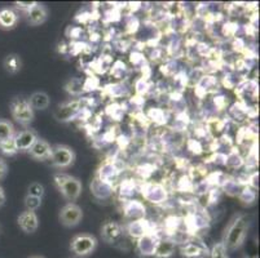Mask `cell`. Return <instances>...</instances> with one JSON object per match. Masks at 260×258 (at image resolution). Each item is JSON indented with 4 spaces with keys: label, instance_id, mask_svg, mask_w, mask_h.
<instances>
[{
    "label": "cell",
    "instance_id": "obj_32",
    "mask_svg": "<svg viewBox=\"0 0 260 258\" xmlns=\"http://www.w3.org/2000/svg\"><path fill=\"white\" fill-rule=\"evenodd\" d=\"M29 258H46L44 255H39V254H35V255H30Z\"/></svg>",
    "mask_w": 260,
    "mask_h": 258
},
{
    "label": "cell",
    "instance_id": "obj_31",
    "mask_svg": "<svg viewBox=\"0 0 260 258\" xmlns=\"http://www.w3.org/2000/svg\"><path fill=\"white\" fill-rule=\"evenodd\" d=\"M4 203H6V193H4L3 188L0 186V207H3Z\"/></svg>",
    "mask_w": 260,
    "mask_h": 258
},
{
    "label": "cell",
    "instance_id": "obj_7",
    "mask_svg": "<svg viewBox=\"0 0 260 258\" xmlns=\"http://www.w3.org/2000/svg\"><path fill=\"white\" fill-rule=\"evenodd\" d=\"M80 110L82 107H80L79 101H69L62 105H58V107L54 110V119L58 122H69L77 117Z\"/></svg>",
    "mask_w": 260,
    "mask_h": 258
},
{
    "label": "cell",
    "instance_id": "obj_12",
    "mask_svg": "<svg viewBox=\"0 0 260 258\" xmlns=\"http://www.w3.org/2000/svg\"><path fill=\"white\" fill-rule=\"evenodd\" d=\"M91 191L96 198L106 199L113 194V183L112 181L96 178L91 183Z\"/></svg>",
    "mask_w": 260,
    "mask_h": 258
},
{
    "label": "cell",
    "instance_id": "obj_3",
    "mask_svg": "<svg viewBox=\"0 0 260 258\" xmlns=\"http://www.w3.org/2000/svg\"><path fill=\"white\" fill-rule=\"evenodd\" d=\"M11 113L13 119L22 125H27L34 120V110L30 106L29 99L15 98L11 103Z\"/></svg>",
    "mask_w": 260,
    "mask_h": 258
},
{
    "label": "cell",
    "instance_id": "obj_5",
    "mask_svg": "<svg viewBox=\"0 0 260 258\" xmlns=\"http://www.w3.org/2000/svg\"><path fill=\"white\" fill-rule=\"evenodd\" d=\"M52 165L56 168H68L74 163L75 153L72 148L66 145H56L52 148L51 156H49Z\"/></svg>",
    "mask_w": 260,
    "mask_h": 258
},
{
    "label": "cell",
    "instance_id": "obj_23",
    "mask_svg": "<svg viewBox=\"0 0 260 258\" xmlns=\"http://www.w3.org/2000/svg\"><path fill=\"white\" fill-rule=\"evenodd\" d=\"M15 137V127L7 120H0V142Z\"/></svg>",
    "mask_w": 260,
    "mask_h": 258
},
{
    "label": "cell",
    "instance_id": "obj_28",
    "mask_svg": "<svg viewBox=\"0 0 260 258\" xmlns=\"http://www.w3.org/2000/svg\"><path fill=\"white\" fill-rule=\"evenodd\" d=\"M40 205H42V199L35 198V196H31V195H26V198H25L26 210H31V212H35V210H37Z\"/></svg>",
    "mask_w": 260,
    "mask_h": 258
},
{
    "label": "cell",
    "instance_id": "obj_25",
    "mask_svg": "<svg viewBox=\"0 0 260 258\" xmlns=\"http://www.w3.org/2000/svg\"><path fill=\"white\" fill-rule=\"evenodd\" d=\"M210 258H231L223 243H216L209 252Z\"/></svg>",
    "mask_w": 260,
    "mask_h": 258
},
{
    "label": "cell",
    "instance_id": "obj_14",
    "mask_svg": "<svg viewBox=\"0 0 260 258\" xmlns=\"http://www.w3.org/2000/svg\"><path fill=\"white\" fill-rule=\"evenodd\" d=\"M51 145H49L46 139L38 138L34 145L31 146V149L29 150V153L34 159L48 160L49 156H51Z\"/></svg>",
    "mask_w": 260,
    "mask_h": 258
},
{
    "label": "cell",
    "instance_id": "obj_8",
    "mask_svg": "<svg viewBox=\"0 0 260 258\" xmlns=\"http://www.w3.org/2000/svg\"><path fill=\"white\" fill-rule=\"evenodd\" d=\"M17 224L21 230L26 234H34L39 227V218L37 213L31 210H25L18 216Z\"/></svg>",
    "mask_w": 260,
    "mask_h": 258
},
{
    "label": "cell",
    "instance_id": "obj_26",
    "mask_svg": "<svg viewBox=\"0 0 260 258\" xmlns=\"http://www.w3.org/2000/svg\"><path fill=\"white\" fill-rule=\"evenodd\" d=\"M0 150H2L3 154H6V155H15L16 153H18L15 145V137L7 139V141L0 142Z\"/></svg>",
    "mask_w": 260,
    "mask_h": 258
},
{
    "label": "cell",
    "instance_id": "obj_9",
    "mask_svg": "<svg viewBox=\"0 0 260 258\" xmlns=\"http://www.w3.org/2000/svg\"><path fill=\"white\" fill-rule=\"evenodd\" d=\"M37 139V133L31 131V129H26V131L20 132V133L15 134L16 149H17V151H29Z\"/></svg>",
    "mask_w": 260,
    "mask_h": 258
},
{
    "label": "cell",
    "instance_id": "obj_22",
    "mask_svg": "<svg viewBox=\"0 0 260 258\" xmlns=\"http://www.w3.org/2000/svg\"><path fill=\"white\" fill-rule=\"evenodd\" d=\"M22 67V61L17 54H8L4 60V68L9 74H17Z\"/></svg>",
    "mask_w": 260,
    "mask_h": 258
},
{
    "label": "cell",
    "instance_id": "obj_6",
    "mask_svg": "<svg viewBox=\"0 0 260 258\" xmlns=\"http://www.w3.org/2000/svg\"><path fill=\"white\" fill-rule=\"evenodd\" d=\"M83 218V212L79 205L75 203H68L63 205L58 214V219L65 227H74L79 225V222Z\"/></svg>",
    "mask_w": 260,
    "mask_h": 258
},
{
    "label": "cell",
    "instance_id": "obj_21",
    "mask_svg": "<svg viewBox=\"0 0 260 258\" xmlns=\"http://www.w3.org/2000/svg\"><path fill=\"white\" fill-rule=\"evenodd\" d=\"M18 16L12 9H2L0 11V26L3 28H12L17 23Z\"/></svg>",
    "mask_w": 260,
    "mask_h": 258
},
{
    "label": "cell",
    "instance_id": "obj_2",
    "mask_svg": "<svg viewBox=\"0 0 260 258\" xmlns=\"http://www.w3.org/2000/svg\"><path fill=\"white\" fill-rule=\"evenodd\" d=\"M54 183L60 190V193L62 194L63 198L69 200L70 203L77 200L82 194V182L75 177L69 176V174H54Z\"/></svg>",
    "mask_w": 260,
    "mask_h": 258
},
{
    "label": "cell",
    "instance_id": "obj_29",
    "mask_svg": "<svg viewBox=\"0 0 260 258\" xmlns=\"http://www.w3.org/2000/svg\"><path fill=\"white\" fill-rule=\"evenodd\" d=\"M35 4H37V2H17V3H16V7H17L18 9H21V11L29 12Z\"/></svg>",
    "mask_w": 260,
    "mask_h": 258
},
{
    "label": "cell",
    "instance_id": "obj_10",
    "mask_svg": "<svg viewBox=\"0 0 260 258\" xmlns=\"http://www.w3.org/2000/svg\"><path fill=\"white\" fill-rule=\"evenodd\" d=\"M123 235V227L118 222H106L101 229V236L109 244L119 240Z\"/></svg>",
    "mask_w": 260,
    "mask_h": 258
},
{
    "label": "cell",
    "instance_id": "obj_17",
    "mask_svg": "<svg viewBox=\"0 0 260 258\" xmlns=\"http://www.w3.org/2000/svg\"><path fill=\"white\" fill-rule=\"evenodd\" d=\"M48 17V12L43 4L37 3L29 12H27V20L32 26H39L44 23Z\"/></svg>",
    "mask_w": 260,
    "mask_h": 258
},
{
    "label": "cell",
    "instance_id": "obj_11",
    "mask_svg": "<svg viewBox=\"0 0 260 258\" xmlns=\"http://www.w3.org/2000/svg\"><path fill=\"white\" fill-rule=\"evenodd\" d=\"M143 195L145 196L146 200L152 203H162L167 199V193L165 188L159 185H146L143 189Z\"/></svg>",
    "mask_w": 260,
    "mask_h": 258
},
{
    "label": "cell",
    "instance_id": "obj_4",
    "mask_svg": "<svg viewBox=\"0 0 260 258\" xmlns=\"http://www.w3.org/2000/svg\"><path fill=\"white\" fill-rule=\"evenodd\" d=\"M98 247V239L88 234H79L73 238L70 243V249L79 257H87L92 254Z\"/></svg>",
    "mask_w": 260,
    "mask_h": 258
},
{
    "label": "cell",
    "instance_id": "obj_19",
    "mask_svg": "<svg viewBox=\"0 0 260 258\" xmlns=\"http://www.w3.org/2000/svg\"><path fill=\"white\" fill-rule=\"evenodd\" d=\"M124 214L127 218L132 219V221H138V219H143L145 216V207L141 204L140 202H128L124 205Z\"/></svg>",
    "mask_w": 260,
    "mask_h": 258
},
{
    "label": "cell",
    "instance_id": "obj_24",
    "mask_svg": "<svg viewBox=\"0 0 260 258\" xmlns=\"http://www.w3.org/2000/svg\"><path fill=\"white\" fill-rule=\"evenodd\" d=\"M118 173V170L115 169V167L113 164H104L101 167L100 172H99V178L106 179V181H110L113 177H115V174Z\"/></svg>",
    "mask_w": 260,
    "mask_h": 258
},
{
    "label": "cell",
    "instance_id": "obj_15",
    "mask_svg": "<svg viewBox=\"0 0 260 258\" xmlns=\"http://www.w3.org/2000/svg\"><path fill=\"white\" fill-rule=\"evenodd\" d=\"M127 233L131 238L140 239L146 234L152 233V227L145 219H138V221H131L127 226Z\"/></svg>",
    "mask_w": 260,
    "mask_h": 258
},
{
    "label": "cell",
    "instance_id": "obj_33",
    "mask_svg": "<svg viewBox=\"0 0 260 258\" xmlns=\"http://www.w3.org/2000/svg\"><path fill=\"white\" fill-rule=\"evenodd\" d=\"M247 258H256V257H247Z\"/></svg>",
    "mask_w": 260,
    "mask_h": 258
},
{
    "label": "cell",
    "instance_id": "obj_20",
    "mask_svg": "<svg viewBox=\"0 0 260 258\" xmlns=\"http://www.w3.org/2000/svg\"><path fill=\"white\" fill-rule=\"evenodd\" d=\"M29 103L32 110H46L51 103V99L46 92H35L30 97Z\"/></svg>",
    "mask_w": 260,
    "mask_h": 258
},
{
    "label": "cell",
    "instance_id": "obj_16",
    "mask_svg": "<svg viewBox=\"0 0 260 258\" xmlns=\"http://www.w3.org/2000/svg\"><path fill=\"white\" fill-rule=\"evenodd\" d=\"M175 241L171 239H158L153 255L155 258H170L175 253Z\"/></svg>",
    "mask_w": 260,
    "mask_h": 258
},
{
    "label": "cell",
    "instance_id": "obj_18",
    "mask_svg": "<svg viewBox=\"0 0 260 258\" xmlns=\"http://www.w3.org/2000/svg\"><path fill=\"white\" fill-rule=\"evenodd\" d=\"M158 243V239L155 238L154 234H146L143 238L138 239V249L143 255H153L155 249V245Z\"/></svg>",
    "mask_w": 260,
    "mask_h": 258
},
{
    "label": "cell",
    "instance_id": "obj_27",
    "mask_svg": "<svg viewBox=\"0 0 260 258\" xmlns=\"http://www.w3.org/2000/svg\"><path fill=\"white\" fill-rule=\"evenodd\" d=\"M44 194H46V189H44L43 185L39 183V182H32V183L29 186V193H27V195L43 199Z\"/></svg>",
    "mask_w": 260,
    "mask_h": 258
},
{
    "label": "cell",
    "instance_id": "obj_1",
    "mask_svg": "<svg viewBox=\"0 0 260 258\" xmlns=\"http://www.w3.org/2000/svg\"><path fill=\"white\" fill-rule=\"evenodd\" d=\"M249 217L245 216V214L238 216L235 221L232 222L231 226L226 230L225 236H224V241H221L224 247L226 248V250L237 249V248H240L243 244V241L246 239V234H247V230H249Z\"/></svg>",
    "mask_w": 260,
    "mask_h": 258
},
{
    "label": "cell",
    "instance_id": "obj_13",
    "mask_svg": "<svg viewBox=\"0 0 260 258\" xmlns=\"http://www.w3.org/2000/svg\"><path fill=\"white\" fill-rule=\"evenodd\" d=\"M180 252L186 258H203L209 255V250L205 245L200 243H190V241L181 245Z\"/></svg>",
    "mask_w": 260,
    "mask_h": 258
},
{
    "label": "cell",
    "instance_id": "obj_30",
    "mask_svg": "<svg viewBox=\"0 0 260 258\" xmlns=\"http://www.w3.org/2000/svg\"><path fill=\"white\" fill-rule=\"evenodd\" d=\"M7 172H8V167H7L6 162H3V160L0 159V179L4 178V176L7 174Z\"/></svg>",
    "mask_w": 260,
    "mask_h": 258
}]
</instances>
